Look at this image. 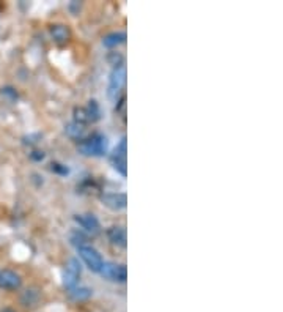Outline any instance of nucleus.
Listing matches in <instances>:
<instances>
[{
    "instance_id": "obj_15",
    "label": "nucleus",
    "mask_w": 283,
    "mask_h": 312,
    "mask_svg": "<svg viewBox=\"0 0 283 312\" xmlns=\"http://www.w3.org/2000/svg\"><path fill=\"white\" fill-rule=\"evenodd\" d=\"M87 111V115H88V122H98L99 120V115H101V111H99V106L98 103L91 100L88 103V107L85 109Z\"/></svg>"
},
{
    "instance_id": "obj_19",
    "label": "nucleus",
    "mask_w": 283,
    "mask_h": 312,
    "mask_svg": "<svg viewBox=\"0 0 283 312\" xmlns=\"http://www.w3.org/2000/svg\"><path fill=\"white\" fill-rule=\"evenodd\" d=\"M30 158L35 159V161H43V159H44V153L36 150V152H32V153H30Z\"/></svg>"
},
{
    "instance_id": "obj_3",
    "label": "nucleus",
    "mask_w": 283,
    "mask_h": 312,
    "mask_svg": "<svg viewBox=\"0 0 283 312\" xmlns=\"http://www.w3.org/2000/svg\"><path fill=\"white\" fill-rule=\"evenodd\" d=\"M78 252H79V257L84 260V263L88 267L90 271L93 273H99L102 265H104V260H102V255L94 249L93 246L90 245H84L81 248H78Z\"/></svg>"
},
{
    "instance_id": "obj_7",
    "label": "nucleus",
    "mask_w": 283,
    "mask_h": 312,
    "mask_svg": "<svg viewBox=\"0 0 283 312\" xmlns=\"http://www.w3.org/2000/svg\"><path fill=\"white\" fill-rule=\"evenodd\" d=\"M101 202L110 210L113 211H120L124 210L127 205V197L123 193H106L101 196Z\"/></svg>"
},
{
    "instance_id": "obj_8",
    "label": "nucleus",
    "mask_w": 283,
    "mask_h": 312,
    "mask_svg": "<svg viewBox=\"0 0 283 312\" xmlns=\"http://www.w3.org/2000/svg\"><path fill=\"white\" fill-rule=\"evenodd\" d=\"M21 276L11 270H4L0 273V289L7 290H16L21 287Z\"/></svg>"
},
{
    "instance_id": "obj_16",
    "label": "nucleus",
    "mask_w": 283,
    "mask_h": 312,
    "mask_svg": "<svg viewBox=\"0 0 283 312\" xmlns=\"http://www.w3.org/2000/svg\"><path fill=\"white\" fill-rule=\"evenodd\" d=\"M74 122L79 123V125H85V123H90L88 122V115H87V111L84 107H75L74 109Z\"/></svg>"
},
{
    "instance_id": "obj_11",
    "label": "nucleus",
    "mask_w": 283,
    "mask_h": 312,
    "mask_svg": "<svg viewBox=\"0 0 283 312\" xmlns=\"http://www.w3.org/2000/svg\"><path fill=\"white\" fill-rule=\"evenodd\" d=\"M50 35L55 43H66L69 40V29L63 24H55L50 27Z\"/></svg>"
},
{
    "instance_id": "obj_5",
    "label": "nucleus",
    "mask_w": 283,
    "mask_h": 312,
    "mask_svg": "<svg viewBox=\"0 0 283 312\" xmlns=\"http://www.w3.org/2000/svg\"><path fill=\"white\" fill-rule=\"evenodd\" d=\"M99 274L109 281H117V282H126L127 279V270H126V265L123 263L117 265L112 262H104Z\"/></svg>"
},
{
    "instance_id": "obj_12",
    "label": "nucleus",
    "mask_w": 283,
    "mask_h": 312,
    "mask_svg": "<svg viewBox=\"0 0 283 312\" xmlns=\"http://www.w3.org/2000/svg\"><path fill=\"white\" fill-rule=\"evenodd\" d=\"M126 41V33L124 32H112L109 35H106L102 38V44L106 47H117L120 44H123Z\"/></svg>"
},
{
    "instance_id": "obj_14",
    "label": "nucleus",
    "mask_w": 283,
    "mask_h": 312,
    "mask_svg": "<svg viewBox=\"0 0 283 312\" xmlns=\"http://www.w3.org/2000/svg\"><path fill=\"white\" fill-rule=\"evenodd\" d=\"M66 134L69 137L75 139V140H82L84 136H85V128L82 125H79V123L72 122V123L66 125Z\"/></svg>"
},
{
    "instance_id": "obj_4",
    "label": "nucleus",
    "mask_w": 283,
    "mask_h": 312,
    "mask_svg": "<svg viewBox=\"0 0 283 312\" xmlns=\"http://www.w3.org/2000/svg\"><path fill=\"white\" fill-rule=\"evenodd\" d=\"M81 273H82V267L79 263L78 259H69L66 262V267H65V273H63V284L68 290L78 287L79 284V278H81Z\"/></svg>"
},
{
    "instance_id": "obj_1",
    "label": "nucleus",
    "mask_w": 283,
    "mask_h": 312,
    "mask_svg": "<svg viewBox=\"0 0 283 312\" xmlns=\"http://www.w3.org/2000/svg\"><path fill=\"white\" fill-rule=\"evenodd\" d=\"M107 147H109L107 137L99 133L93 134L90 137H84L78 143L79 152L85 156H102L107 152Z\"/></svg>"
},
{
    "instance_id": "obj_9",
    "label": "nucleus",
    "mask_w": 283,
    "mask_h": 312,
    "mask_svg": "<svg viewBox=\"0 0 283 312\" xmlns=\"http://www.w3.org/2000/svg\"><path fill=\"white\" fill-rule=\"evenodd\" d=\"M75 221H78L88 233L91 235H96L99 233L101 230V224L98 221V218L91 214V213H87V214H79V216H75Z\"/></svg>"
},
{
    "instance_id": "obj_2",
    "label": "nucleus",
    "mask_w": 283,
    "mask_h": 312,
    "mask_svg": "<svg viewBox=\"0 0 283 312\" xmlns=\"http://www.w3.org/2000/svg\"><path fill=\"white\" fill-rule=\"evenodd\" d=\"M126 84V66L123 63L117 65L110 73V79H109V88H107V97L112 101H117L121 90Z\"/></svg>"
},
{
    "instance_id": "obj_18",
    "label": "nucleus",
    "mask_w": 283,
    "mask_h": 312,
    "mask_svg": "<svg viewBox=\"0 0 283 312\" xmlns=\"http://www.w3.org/2000/svg\"><path fill=\"white\" fill-rule=\"evenodd\" d=\"M52 171H55V172H59V174H68V169L66 167H63L62 164H57V162H54L52 164V167H50Z\"/></svg>"
},
{
    "instance_id": "obj_13",
    "label": "nucleus",
    "mask_w": 283,
    "mask_h": 312,
    "mask_svg": "<svg viewBox=\"0 0 283 312\" xmlns=\"http://www.w3.org/2000/svg\"><path fill=\"white\" fill-rule=\"evenodd\" d=\"M91 293L93 292L88 287H74V289L68 290L69 298L74 300V301H85V300H88L91 297Z\"/></svg>"
},
{
    "instance_id": "obj_20",
    "label": "nucleus",
    "mask_w": 283,
    "mask_h": 312,
    "mask_svg": "<svg viewBox=\"0 0 283 312\" xmlns=\"http://www.w3.org/2000/svg\"><path fill=\"white\" fill-rule=\"evenodd\" d=\"M2 312H14V310H13V309H8V307H7V309H4Z\"/></svg>"
},
{
    "instance_id": "obj_6",
    "label": "nucleus",
    "mask_w": 283,
    "mask_h": 312,
    "mask_svg": "<svg viewBox=\"0 0 283 312\" xmlns=\"http://www.w3.org/2000/svg\"><path fill=\"white\" fill-rule=\"evenodd\" d=\"M126 156H127L126 137H123L121 142L117 145L115 152H113V155H112V164H113V167H115V171L120 172L123 177H126V174H127V169H126V166H127Z\"/></svg>"
},
{
    "instance_id": "obj_17",
    "label": "nucleus",
    "mask_w": 283,
    "mask_h": 312,
    "mask_svg": "<svg viewBox=\"0 0 283 312\" xmlns=\"http://www.w3.org/2000/svg\"><path fill=\"white\" fill-rule=\"evenodd\" d=\"M71 243H72L75 248H81V246H84V245H88V243H87V238H85L82 233H79V232H74V233L71 235Z\"/></svg>"
},
{
    "instance_id": "obj_10",
    "label": "nucleus",
    "mask_w": 283,
    "mask_h": 312,
    "mask_svg": "<svg viewBox=\"0 0 283 312\" xmlns=\"http://www.w3.org/2000/svg\"><path fill=\"white\" fill-rule=\"evenodd\" d=\"M107 236L113 246L117 248H126L127 245V236H126V229L121 226H113L107 230Z\"/></svg>"
}]
</instances>
